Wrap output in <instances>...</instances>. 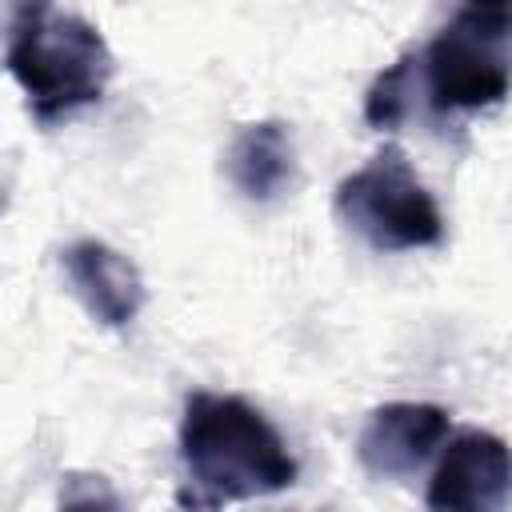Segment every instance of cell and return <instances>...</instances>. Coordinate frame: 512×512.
Masks as SVG:
<instances>
[{"instance_id": "obj_1", "label": "cell", "mask_w": 512, "mask_h": 512, "mask_svg": "<svg viewBox=\"0 0 512 512\" xmlns=\"http://www.w3.org/2000/svg\"><path fill=\"white\" fill-rule=\"evenodd\" d=\"M180 460L196 492L180 504H228L272 496L296 484V460L272 420L244 396L192 392L180 416Z\"/></svg>"}, {"instance_id": "obj_2", "label": "cell", "mask_w": 512, "mask_h": 512, "mask_svg": "<svg viewBox=\"0 0 512 512\" xmlns=\"http://www.w3.org/2000/svg\"><path fill=\"white\" fill-rule=\"evenodd\" d=\"M4 64L40 124L96 104L112 80L104 36L84 16L56 12L52 0H12Z\"/></svg>"}, {"instance_id": "obj_3", "label": "cell", "mask_w": 512, "mask_h": 512, "mask_svg": "<svg viewBox=\"0 0 512 512\" xmlns=\"http://www.w3.org/2000/svg\"><path fill=\"white\" fill-rule=\"evenodd\" d=\"M332 212L376 252H412L444 240V216L432 192L392 144L336 184Z\"/></svg>"}, {"instance_id": "obj_4", "label": "cell", "mask_w": 512, "mask_h": 512, "mask_svg": "<svg viewBox=\"0 0 512 512\" xmlns=\"http://www.w3.org/2000/svg\"><path fill=\"white\" fill-rule=\"evenodd\" d=\"M512 16L508 12H464L424 52V80L436 112L492 108L512 88L508 60Z\"/></svg>"}, {"instance_id": "obj_5", "label": "cell", "mask_w": 512, "mask_h": 512, "mask_svg": "<svg viewBox=\"0 0 512 512\" xmlns=\"http://www.w3.org/2000/svg\"><path fill=\"white\" fill-rule=\"evenodd\" d=\"M512 496V448L484 428H464L440 452L428 480V508L436 512H492Z\"/></svg>"}, {"instance_id": "obj_6", "label": "cell", "mask_w": 512, "mask_h": 512, "mask_svg": "<svg viewBox=\"0 0 512 512\" xmlns=\"http://www.w3.org/2000/svg\"><path fill=\"white\" fill-rule=\"evenodd\" d=\"M448 436V412L424 400H392L368 412L356 436V460L376 480L412 476Z\"/></svg>"}, {"instance_id": "obj_7", "label": "cell", "mask_w": 512, "mask_h": 512, "mask_svg": "<svg viewBox=\"0 0 512 512\" xmlns=\"http://www.w3.org/2000/svg\"><path fill=\"white\" fill-rule=\"evenodd\" d=\"M60 268L84 304V312L104 328H128L144 308V276L140 268L104 240H72L60 252Z\"/></svg>"}, {"instance_id": "obj_8", "label": "cell", "mask_w": 512, "mask_h": 512, "mask_svg": "<svg viewBox=\"0 0 512 512\" xmlns=\"http://www.w3.org/2000/svg\"><path fill=\"white\" fill-rule=\"evenodd\" d=\"M224 176L252 204H268L284 196L296 180V144L288 124L284 120L244 124L224 152Z\"/></svg>"}, {"instance_id": "obj_9", "label": "cell", "mask_w": 512, "mask_h": 512, "mask_svg": "<svg viewBox=\"0 0 512 512\" xmlns=\"http://www.w3.org/2000/svg\"><path fill=\"white\" fill-rule=\"evenodd\" d=\"M416 56H400L396 64H388L372 88L364 92V120L376 132H392L400 128V120L408 116V92H412V72H416Z\"/></svg>"}, {"instance_id": "obj_10", "label": "cell", "mask_w": 512, "mask_h": 512, "mask_svg": "<svg viewBox=\"0 0 512 512\" xmlns=\"http://www.w3.org/2000/svg\"><path fill=\"white\" fill-rule=\"evenodd\" d=\"M472 8H480V12H508L512 8V0H468Z\"/></svg>"}]
</instances>
